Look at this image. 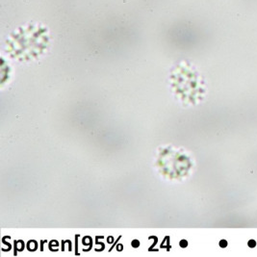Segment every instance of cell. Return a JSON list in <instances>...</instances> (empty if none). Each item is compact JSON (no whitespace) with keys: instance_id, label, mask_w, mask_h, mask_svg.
Instances as JSON below:
<instances>
[{"instance_id":"cell-1","label":"cell","mask_w":257,"mask_h":257,"mask_svg":"<svg viewBox=\"0 0 257 257\" xmlns=\"http://www.w3.org/2000/svg\"><path fill=\"white\" fill-rule=\"evenodd\" d=\"M139 245H140V243H139L138 240H134V241L132 242V246H133V247H138Z\"/></svg>"},{"instance_id":"cell-2","label":"cell","mask_w":257,"mask_h":257,"mask_svg":"<svg viewBox=\"0 0 257 257\" xmlns=\"http://www.w3.org/2000/svg\"><path fill=\"white\" fill-rule=\"evenodd\" d=\"M187 245V242L185 241V240H182L181 242H180V246H182V247H185Z\"/></svg>"},{"instance_id":"cell-3","label":"cell","mask_w":257,"mask_h":257,"mask_svg":"<svg viewBox=\"0 0 257 257\" xmlns=\"http://www.w3.org/2000/svg\"><path fill=\"white\" fill-rule=\"evenodd\" d=\"M223 245H224V246L226 245V242H223V241H222V242H221V246H223Z\"/></svg>"}]
</instances>
